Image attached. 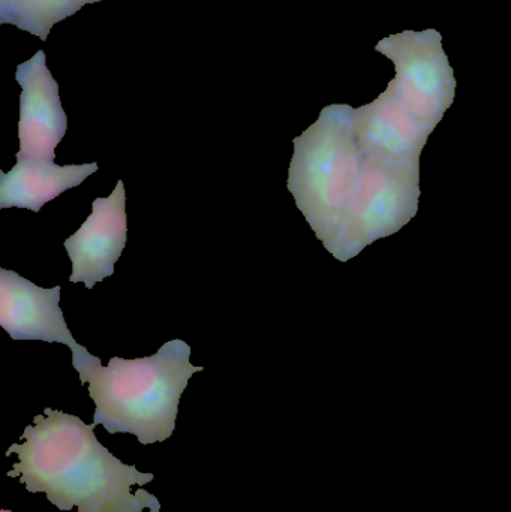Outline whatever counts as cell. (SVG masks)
Listing matches in <instances>:
<instances>
[{
	"label": "cell",
	"instance_id": "6da1fadb",
	"mask_svg": "<svg viewBox=\"0 0 511 512\" xmlns=\"http://www.w3.org/2000/svg\"><path fill=\"white\" fill-rule=\"evenodd\" d=\"M44 412L24 429L23 444L6 451V457L18 456L8 477L20 478L27 492L45 493L60 511L161 512V502L146 490L132 495V486L152 483L153 474L116 459L96 438L95 424L51 408Z\"/></svg>",
	"mask_w": 511,
	"mask_h": 512
},
{
	"label": "cell",
	"instance_id": "7a4b0ae2",
	"mask_svg": "<svg viewBox=\"0 0 511 512\" xmlns=\"http://www.w3.org/2000/svg\"><path fill=\"white\" fill-rule=\"evenodd\" d=\"M81 384L95 403L93 424L110 435L131 433L143 445L165 442L176 429L180 397L203 367L192 366L191 346L180 339L164 343L150 357H113L107 367L84 346L71 349Z\"/></svg>",
	"mask_w": 511,
	"mask_h": 512
},
{
	"label": "cell",
	"instance_id": "3957f363",
	"mask_svg": "<svg viewBox=\"0 0 511 512\" xmlns=\"http://www.w3.org/2000/svg\"><path fill=\"white\" fill-rule=\"evenodd\" d=\"M353 113L350 105H329L314 125L294 138L287 188L323 245L332 239L365 162Z\"/></svg>",
	"mask_w": 511,
	"mask_h": 512
},
{
	"label": "cell",
	"instance_id": "277c9868",
	"mask_svg": "<svg viewBox=\"0 0 511 512\" xmlns=\"http://www.w3.org/2000/svg\"><path fill=\"white\" fill-rule=\"evenodd\" d=\"M419 179L420 168L365 155L356 191L324 248L339 261L347 262L366 246L398 233L417 215Z\"/></svg>",
	"mask_w": 511,
	"mask_h": 512
},
{
	"label": "cell",
	"instance_id": "5b68a950",
	"mask_svg": "<svg viewBox=\"0 0 511 512\" xmlns=\"http://www.w3.org/2000/svg\"><path fill=\"white\" fill-rule=\"evenodd\" d=\"M438 30H404L378 42L375 51L395 65L386 92L429 132L455 101L456 80Z\"/></svg>",
	"mask_w": 511,
	"mask_h": 512
},
{
	"label": "cell",
	"instance_id": "8992f818",
	"mask_svg": "<svg viewBox=\"0 0 511 512\" xmlns=\"http://www.w3.org/2000/svg\"><path fill=\"white\" fill-rule=\"evenodd\" d=\"M21 86L17 159H56V147L65 137L68 119L60 102L59 84L47 68L44 51L18 65Z\"/></svg>",
	"mask_w": 511,
	"mask_h": 512
},
{
	"label": "cell",
	"instance_id": "52a82bcc",
	"mask_svg": "<svg viewBox=\"0 0 511 512\" xmlns=\"http://www.w3.org/2000/svg\"><path fill=\"white\" fill-rule=\"evenodd\" d=\"M125 203V186L119 180L110 197L93 201L92 215L65 240L72 262L69 282H83L92 289L105 277L113 276L114 264L122 255L128 236Z\"/></svg>",
	"mask_w": 511,
	"mask_h": 512
},
{
	"label": "cell",
	"instance_id": "ba28073f",
	"mask_svg": "<svg viewBox=\"0 0 511 512\" xmlns=\"http://www.w3.org/2000/svg\"><path fill=\"white\" fill-rule=\"evenodd\" d=\"M60 286H36L15 271L0 268V325L14 340L77 345L60 309Z\"/></svg>",
	"mask_w": 511,
	"mask_h": 512
},
{
	"label": "cell",
	"instance_id": "9c48e42d",
	"mask_svg": "<svg viewBox=\"0 0 511 512\" xmlns=\"http://www.w3.org/2000/svg\"><path fill=\"white\" fill-rule=\"evenodd\" d=\"M98 164L56 165L50 159H17L9 173L0 171V209L41 212L42 206L77 188L98 171Z\"/></svg>",
	"mask_w": 511,
	"mask_h": 512
},
{
	"label": "cell",
	"instance_id": "30bf717a",
	"mask_svg": "<svg viewBox=\"0 0 511 512\" xmlns=\"http://www.w3.org/2000/svg\"><path fill=\"white\" fill-rule=\"evenodd\" d=\"M89 0H0V24H14L47 41L51 27L80 11Z\"/></svg>",
	"mask_w": 511,
	"mask_h": 512
},
{
	"label": "cell",
	"instance_id": "8fae6325",
	"mask_svg": "<svg viewBox=\"0 0 511 512\" xmlns=\"http://www.w3.org/2000/svg\"><path fill=\"white\" fill-rule=\"evenodd\" d=\"M0 512H11V511H8V510H2V511H0Z\"/></svg>",
	"mask_w": 511,
	"mask_h": 512
}]
</instances>
